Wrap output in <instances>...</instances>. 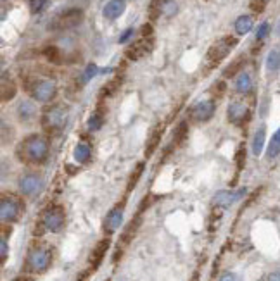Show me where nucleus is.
Listing matches in <instances>:
<instances>
[{"label":"nucleus","instance_id":"obj_1","mask_svg":"<svg viewBox=\"0 0 280 281\" xmlns=\"http://www.w3.org/2000/svg\"><path fill=\"white\" fill-rule=\"evenodd\" d=\"M50 145L49 140L42 135H30L23 142L17 145L16 155L19 157L21 162H28V164H43L49 159Z\"/></svg>","mask_w":280,"mask_h":281},{"label":"nucleus","instance_id":"obj_2","mask_svg":"<svg viewBox=\"0 0 280 281\" xmlns=\"http://www.w3.org/2000/svg\"><path fill=\"white\" fill-rule=\"evenodd\" d=\"M68 109L63 105H52L42 116V126L47 133H59L68 122Z\"/></svg>","mask_w":280,"mask_h":281},{"label":"nucleus","instance_id":"obj_3","mask_svg":"<svg viewBox=\"0 0 280 281\" xmlns=\"http://www.w3.org/2000/svg\"><path fill=\"white\" fill-rule=\"evenodd\" d=\"M152 47H154V40H152V28L149 24H144L142 26V37L128 47L126 57L132 60H138V59H142L144 55H147L149 52L152 50Z\"/></svg>","mask_w":280,"mask_h":281},{"label":"nucleus","instance_id":"obj_4","mask_svg":"<svg viewBox=\"0 0 280 281\" xmlns=\"http://www.w3.org/2000/svg\"><path fill=\"white\" fill-rule=\"evenodd\" d=\"M235 45H237V40H235L234 37H223V38H220V40H216L211 47H209V50L206 54L208 64L211 66V68L216 64H220L221 60L230 54L232 48H234Z\"/></svg>","mask_w":280,"mask_h":281},{"label":"nucleus","instance_id":"obj_5","mask_svg":"<svg viewBox=\"0 0 280 281\" xmlns=\"http://www.w3.org/2000/svg\"><path fill=\"white\" fill-rule=\"evenodd\" d=\"M81 21H83V11L81 9L71 7L54 17L50 29H54V32H66V29H71L74 26H78Z\"/></svg>","mask_w":280,"mask_h":281},{"label":"nucleus","instance_id":"obj_6","mask_svg":"<svg viewBox=\"0 0 280 281\" xmlns=\"http://www.w3.org/2000/svg\"><path fill=\"white\" fill-rule=\"evenodd\" d=\"M28 91L37 102H50L58 93V85L54 80H35L32 85L28 86Z\"/></svg>","mask_w":280,"mask_h":281},{"label":"nucleus","instance_id":"obj_7","mask_svg":"<svg viewBox=\"0 0 280 281\" xmlns=\"http://www.w3.org/2000/svg\"><path fill=\"white\" fill-rule=\"evenodd\" d=\"M64 221H66V214H64V209L61 205H50L42 214V225L50 233H58V231L63 230Z\"/></svg>","mask_w":280,"mask_h":281},{"label":"nucleus","instance_id":"obj_8","mask_svg":"<svg viewBox=\"0 0 280 281\" xmlns=\"http://www.w3.org/2000/svg\"><path fill=\"white\" fill-rule=\"evenodd\" d=\"M52 264V254L47 247H33L28 254V267L33 273H45Z\"/></svg>","mask_w":280,"mask_h":281},{"label":"nucleus","instance_id":"obj_9","mask_svg":"<svg viewBox=\"0 0 280 281\" xmlns=\"http://www.w3.org/2000/svg\"><path fill=\"white\" fill-rule=\"evenodd\" d=\"M43 186H45V181H43V178L37 173H26L24 176H21L19 181H17V188H19V192L23 193L24 197L40 195Z\"/></svg>","mask_w":280,"mask_h":281},{"label":"nucleus","instance_id":"obj_10","mask_svg":"<svg viewBox=\"0 0 280 281\" xmlns=\"http://www.w3.org/2000/svg\"><path fill=\"white\" fill-rule=\"evenodd\" d=\"M21 202L16 199V197H11V195H4L2 200H0V219L2 223H14L19 219L21 216Z\"/></svg>","mask_w":280,"mask_h":281},{"label":"nucleus","instance_id":"obj_11","mask_svg":"<svg viewBox=\"0 0 280 281\" xmlns=\"http://www.w3.org/2000/svg\"><path fill=\"white\" fill-rule=\"evenodd\" d=\"M214 109H216V105H214L213 100H199V102H195L194 105H192L190 117L198 122L209 121L214 114Z\"/></svg>","mask_w":280,"mask_h":281},{"label":"nucleus","instance_id":"obj_12","mask_svg":"<svg viewBox=\"0 0 280 281\" xmlns=\"http://www.w3.org/2000/svg\"><path fill=\"white\" fill-rule=\"evenodd\" d=\"M227 117H229L232 124H237V126L244 124L249 119V107L244 102H240V100H235L227 109Z\"/></svg>","mask_w":280,"mask_h":281},{"label":"nucleus","instance_id":"obj_13","mask_svg":"<svg viewBox=\"0 0 280 281\" xmlns=\"http://www.w3.org/2000/svg\"><path fill=\"white\" fill-rule=\"evenodd\" d=\"M123 216H125V205L123 204L113 207L107 212L106 219H104V231H106L107 235L115 233L118 228L121 226V223H123Z\"/></svg>","mask_w":280,"mask_h":281},{"label":"nucleus","instance_id":"obj_14","mask_svg":"<svg viewBox=\"0 0 280 281\" xmlns=\"http://www.w3.org/2000/svg\"><path fill=\"white\" fill-rule=\"evenodd\" d=\"M244 193H246V188H242V190H239V192L221 190L214 195V205H218V207H221V209H227V207H230V205H234Z\"/></svg>","mask_w":280,"mask_h":281},{"label":"nucleus","instance_id":"obj_15","mask_svg":"<svg viewBox=\"0 0 280 281\" xmlns=\"http://www.w3.org/2000/svg\"><path fill=\"white\" fill-rule=\"evenodd\" d=\"M109 238H104L100 240L97 245H95V248H92L90 252V266L92 269H97V267L100 266V262L104 261V257H106V252L109 250Z\"/></svg>","mask_w":280,"mask_h":281},{"label":"nucleus","instance_id":"obj_16","mask_svg":"<svg viewBox=\"0 0 280 281\" xmlns=\"http://www.w3.org/2000/svg\"><path fill=\"white\" fill-rule=\"evenodd\" d=\"M125 9H126V2H125V0H109V2L106 4V7H104L102 14H104V17H106V19L115 21L121 14H123Z\"/></svg>","mask_w":280,"mask_h":281},{"label":"nucleus","instance_id":"obj_17","mask_svg":"<svg viewBox=\"0 0 280 281\" xmlns=\"http://www.w3.org/2000/svg\"><path fill=\"white\" fill-rule=\"evenodd\" d=\"M161 137H163V126H156L154 130L151 131L146 143V157H151L152 153L156 152V148L159 147L161 143Z\"/></svg>","mask_w":280,"mask_h":281},{"label":"nucleus","instance_id":"obj_18","mask_svg":"<svg viewBox=\"0 0 280 281\" xmlns=\"http://www.w3.org/2000/svg\"><path fill=\"white\" fill-rule=\"evenodd\" d=\"M253 88V80L251 76H249L247 73H240L237 78H235V90L239 91V93H249Z\"/></svg>","mask_w":280,"mask_h":281},{"label":"nucleus","instance_id":"obj_19","mask_svg":"<svg viewBox=\"0 0 280 281\" xmlns=\"http://www.w3.org/2000/svg\"><path fill=\"white\" fill-rule=\"evenodd\" d=\"M253 26H255V23H253L251 16H240L237 17V21H235L234 28L237 35H247L253 29Z\"/></svg>","mask_w":280,"mask_h":281},{"label":"nucleus","instance_id":"obj_20","mask_svg":"<svg viewBox=\"0 0 280 281\" xmlns=\"http://www.w3.org/2000/svg\"><path fill=\"white\" fill-rule=\"evenodd\" d=\"M74 161L76 162H81V164H85V162L90 161V155H92V150L90 147L87 143H78L76 147H74Z\"/></svg>","mask_w":280,"mask_h":281},{"label":"nucleus","instance_id":"obj_21","mask_svg":"<svg viewBox=\"0 0 280 281\" xmlns=\"http://www.w3.org/2000/svg\"><path fill=\"white\" fill-rule=\"evenodd\" d=\"M266 69H268V73H277L280 69V50L278 48L270 50V54L266 55Z\"/></svg>","mask_w":280,"mask_h":281},{"label":"nucleus","instance_id":"obj_22","mask_svg":"<svg viewBox=\"0 0 280 281\" xmlns=\"http://www.w3.org/2000/svg\"><path fill=\"white\" fill-rule=\"evenodd\" d=\"M16 97V85L12 80L7 81V78H2V102H9Z\"/></svg>","mask_w":280,"mask_h":281},{"label":"nucleus","instance_id":"obj_23","mask_svg":"<svg viewBox=\"0 0 280 281\" xmlns=\"http://www.w3.org/2000/svg\"><path fill=\"white\" fill-rule=\"evenodd\" d=\"M178 11V4L177 0H161L159 2V14H163L166 17H172L177 14Z\"/></svg>","mask_w":280,"mask_h":281},{"label":"nucleus","instance_id":"obj_24","mask_svg":"<svg viewBox=\"0 0 280 281\" xmlns=\"http://www.w3.org/2000/svg\"><path fill=\"white\" fill-rule=\"evenodd\" d=\"M277 155H280V128L275 131V135L270 140L268 150H266V157L268 159H275Z\"/></svg>","mask_w":280,"mask_h":281},{"label":"nucleus","instance_id":"obj_25","mask_svg":"<svg viewBox=\"0 0 280 281\" xmlns=\"http://www.w3.org/2000/svg\"><path fill=\"white\" fill-rule=\"evenodd\" d=\"M265 126H261L260 130L256 131L255 138H253V153L255 155H260L263 152V147H265Z\"/></svg>","mask_w":280,"mask_h":281},{"label":"nucleus","instance_id":"obj_26","mask_svg":"<svg viewBox=\"0 0 280 281\" xmlns=\"http://www.w3.org/2000/svg\"><path fill=\"white\" fill-rule=\"evenodd\" d=\"M244 63H246V59H244V57H239V59H235L234 63H232L229 68L225 69V71H223V76H225V78H234L235 74L239 76V74L242 73L240 69H242Z\"/></svg>","mask_w":280,"mask_h":281},{"label":"nucleus","instance_id":"obj_27","mask_svg":"<svg viewBox=\"0 0 280 281\" xmlns=\"http://www.w3.org/2000/svg\"><path fill=\"white\" fill-rule=\"evenodd\" d=\"M33 114H35V105L32 102H23L17 107V116H19L21 121H30L33 117Z\"/></svg>","mask_w":280,"mask_h":281},{"label":"nucleus","instance_id":"obj_28","mask_svg":"<svg viewBox=\"0 0 280 281\" xmlns=\"http://www.w3.org/2000/svg\"><path fill=\"white\" fill-rule=\"evenodd\" d=\"M43 55L47 57V60H50V63H54V64H59L61 59H63V55H61V50H59L58 47H54V45L47 47L45 50H43Z\"/></svg>","mask_w":280,"mask_h":281},{"label":"nucleus","instance_id":"obj_29","mask_svg":"<svg viewBox=\"0 0 280 281\" xmlns=\"http://www.w3.org/2000/svg\"><path fill=\"white\" fill-rule=\"evenodd\" d=\"M102 124H104V117H102V114L100 112H94L90 116V119H89V130L90 131H97L102 128Z\"/></svg>","mask_w":280,"mask_h":281},{"label":"nucleus","instance_id":"obj_30","mask_svg":"<svg viewBox=\"0 0 280 281\" xmlns=\"http://www.w3.org/2000/svg\"><path fill=\"white\" fill-rule=\"evenodd\" d=\"M100 73V69L97 68V64H89V66H87V69H85V73H83V83H89L90 80H92V78H95V76H97V74Z\"/></svg>","mask_w":280,"mask_h":281},{"label":"nucleus","instance_id":"obj_31","mask_svg":"<svg viewBox=\"0 0 280 281\" xmlns=\"http://www.w3.org/2000/svg\"><path fill=\"white\" fill-rule=\"evenodd\" d=\"M185 137H187V122H180L178 128L175 130V142L180 143L185 140Z\"/></svg>","mask_w":280,"mask_h":281},{"label":"nucleus","instance_id":"obj_32","mask_svg":"<svg viewBox=\"0 0 280 281\" xmlns=\"http://www.w3.org/2000/svg\"><path fill=\"white\" fill-rule=\"evenodd\" d=\"M266 4H268V0H251V2H249V7H251L253 12H258V14H260V12L265 11Z\"/></svg>","mask_w":280,"mask_h":281},{"label":"nucleus","instance_id":"obj_33","mask_svg":"<svg viewBox=\"0 0 280 281\" xmlns=\"http://www.w3.org/2000/svg\"><path fill=\"white\" fill-rule=\"evenodd\" d=\"M270 33V24L268 23H261L256 29V40H265Z\"/></svg>","mask_w":280,"mask_h":281},{"label":"nucleus","instance_id":"obj_34","mask_svg":"<svg viewBox=\"0 0 280 281\" xmlns=\"http://www.w3.org/2000/svg\"><path fill=\"white\" fill-rule=\"evenodd\" d=\"M142 171H144V164L140 162V164L135 168V171L132 173V178H130V181H128V188H132V185H135V183L138 181L140 176H142Z\"/></svg>","mask_w":280,"mask_h":281},{"label":"nucleus","instance_id":"obj_35","mask_svg":"<svg viewBox=\"0 0 280 281\" xmlns=\"http://www.w3.org/2000/svg\"><path fill=\"white\" fill-rule=\"evenodd\" d=\"M47 2L49 0H30V9H32L33 14H37V12H40L47 6Z\"/></svg>","mask_w":280,"mask_h":281},{"label":"nucleus","instance_id":"obj_36","mask_svg":"<svg viewBox=\"0 0 280 281\" xmlns=\"http://www.w3.org/2000/svg\"><path fill=\"white\" fill-rule=\"evenodd\" d=\"M133 33H135V29H133V28L125 29V32L121 33V37H120V40H118V42H120V43H126V42L130 40V38L133 37Z\"/></svg>","mask_w":280,"mask_h":281},{"label":"nucleus","instance_id":"obj_37","mask_svg":"<svg viewBox=\"0 0 280 281\" xmlns=\"http://www.w3.org/2000/svg\"><path fill=\"white\" fill-rule=\"evenodd\" d=\"M0 259H2V262H6V259H7V240L6 238L0 240Z\"/></svg>","mask_w":280,"mask_h":281},{"label":"nucleus","instance_id":"obj_38","mask_svg":"<svg viewBox=\"0 0 280 281\" xmlns=\"http://www.w3.org/2000/svg\"><path fill=\"white\" fill-rule=\"evenodd\" d=\"M220 281H242V278H240L239 274H235V273H225L220 278Z\"/></svg>","mask_w":280,"mask_h":281},{"label":"nucleus","instance_id":"obj_39","mask_svg":"<svg viewBox=\"0 0 280 281\" xmlns=\"http://www.w3.org/2000/svg\"><path fill=\"white\" fill-rule=\"evenodd\" d=\"M268 281H280V273H272L268 276Z\"/></svg>","mask_w":280,"mask_h":281},{"label":"nucleus","instance_id":"obj_40","mask_svg":"<svg viewBox=\"0 0 280 281\" xmlns=\"http://www.w3.org/2000/svg\"><path fill=\"white\" fill-rule=\"evenodd\" d=\"M277 32H278V35H280V21H278V26H277Z\"/></svg>","mask_w":280,"mask_h":281}]
</instances>
